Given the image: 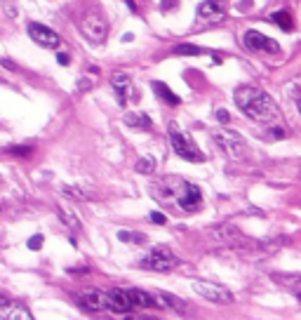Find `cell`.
Returning a JSON list of instances; mask_svg holds the SVG:
<instances>
[{
	"mask_svg": "<svg viewBox=\"0 0 301 320\" xmlns=\"http://www.w3.org/2000/svg\"><path fill=\"white\" fill-rule=\"evenodd\" d=\"M235 104L250 120H257L261 125H280L283 120L273 99L257 85H240L235 90Z\"/></svg>",
	"mask_w": 301,
	"mask_h": 320,
	"instance_id": "1",
	"label": "cell"
},
{
	"mask_svg": "<svg viewBox=\"0 0 301 320\" xmlns=\"http://www.w3.org/2000/svg\"><path fill=\"white\" fill-rule=\"evenodd\" d=\"M170 144H172L174 153L179 155V158L188 160V163H203L205 155L200 153V148L196 146V144L190 142V137L186 135L184 129H179V125H170Z\"/></svg>",
	"mask_w": 301,
	"mask_h": 320,
	"instance_id": "2",
	"label": "cell"
},
{
	"mask_svg": "<svg viewBox=\"0 0 301 320\" xmlns=\"http://www.w3.org/2000/svg\"><path fill=\"white\" fill-rule=\"evenodd\" d=\"M139 266L146 269V271L170 273L172 269H177V266H179V257L170 252L167 247H153L151 252H146V257H142Z\"/></svg>",
	"mask_w": 301,
	"mask_h": 320,
	"instance_id": "3",
	"label": "cell"
},
{
	"mask_svg": "<svg viewBox=\"0 0 301 320\" xmlns=\"http://www.w3.org/2000/svg\"><path fill=\"white\" fill-rule=\"evenodd\" d=\"M80 31H83V36L90 43L101 45L106 40V36H108V26H106V19L99 12H87L83 17V21H80Z\"/></svg>",
	"mask_w": 301,
	"mask_h": 320,
	"instance_id": "4",
	"label": "cell"
},
{
	"mask_svg": "<svg viewBox=\"0 0 301 320\" xmlns=\"http://www.w3.org/2000/svg\"><path fill=\"white\" fill-rule=\"evenodd\" d=\"M214 144L222 148L226 158L231 160H242L245 155V142H242V137L238 132H228V129H219L214 132Z\"/></svg>",
	"mask_w": 301,
	"mask_h": 320,
	"instance_id": "5",
	"label": "cell"
},
{
	"mask_svg": "<svg viewBox=\"0 0 301 320\" xmlns=\"http://www.w3.org/2000/svg\"><path fill=\"white\" fill-rule=\"evenodd\" d=\"M193 289H196L200 297H205L207 302H214V304H231V302H233L231 289L222 287V285L205 283V280H196V283H193Z\"/></svg>",
	"mask_w": 301,
	"mask_h": 320,
	"instance_id": "6",
	"label": "cell"
},
{
	"mask_svg": "<svg viewBox=\"0 0 301 320\" xmlns=\"http://www.w3.org/2000/svg\"><path fill=\"white\" fill-rule=\"evenodd\" d=\"M29 36H31V40L36 45H40V47L57 49L59 45H62V38L57 36L52 29H47V26H43V24H38V21H31V24H29Z\"/></svg>",
	"mask_w": 301,
	"mask_h": 320,
	"instance_id": "7",
	"label": "cell"
},
{
	"mask_svg": "<svg viewBox=\"0 0 301 320\" xmlns=\"http://www.w3.org/2000/svg\"><path fill=\"white\" fill-rule=\"evenodd\" d=\"M212 238L216 240V243H222V245H231V247H247L250 243H247L245 238H242V233H240L235 226H231V224H219V226H214L212 231Z\"/></svg>",
	"mask_w": 301,
	"mask_h": 320,
	"instance_id": "8",
	"label": "cell"
},
{
	"mask_svg": "<svg viewBox=\"0 0 301 320\" xmlns=\"http://www.w3.org/2000/svg\"><path fill=\"white\" fill-rule=\"evenodd\" d=\"M245 47L252 49V52H266V55H278L280 52V45L273 38H266L264 33H259V31L245 33Z\"/></svg>",
	"mask_w": 301,
	"mask_h": 320,
	"instance_id": "9",
	"label": "cell"
},
{
	"mask_svg": "<svg viewBox=\"0 0 301 320\" xmlns=\"http://www.w3.org/2000/svg\"><path fill=\"white\" fill-rule=\"evenodd\" d=\"M186 184H188V181H184V179H179V177H165V179H160V184L155 186V193H158L155 198L177 200V198L181 196V191L186 189Z\"/></svg>",
	"mask_w": 301,
	"mask_h": 320,
	"instance_id": "10",
	"label": "cell"
},
{
	"mask_svg": "<svg viewBox=\"0 0 301 320\" xmlns=\"http://www.w3.org/2000/svg\"><path fill=\"white\" fill-rule=\"evenodd\" d=\"M0 318L3 320H31V311L24 308L21 304L7 299V297H0Z\"/></svg>",
	"mask_w": 301,
	"mask_h": 320,
	"instance_id": "11",
	"label": "cell"
},
{
	"mask_svg": "<svg viewBox=\"0 0 301 320\" xmlns=\"http://www.w3.org/2000/svg\"><path fill=\"white\" fill-rule=\"evenodd\" d=\"M198 17L203 19V21H222L226 17V10H224V0H205L200 3L198 7Z\"/></svg>",
	"mask_w": 301,
	"mask_h": 320,
	"instance_id": "12",
	"label": "cell"
},
{
	"mask_svg": "<svg viewBox=\"0 0 301 320\" xmlns=\"http://www.w3.org/2000/svg\"><path fill=\"white\" fill-rule=\"evenodd\" d=\"M174 203H177L181 209H186V212H193V209H198L203 205V193H200L198 186L186 184V189L181 191V196H179Z\"/></svg>",
	"mask_w": 301,
	"mask_h": 320,
	"instance_id": "13",
	"label": "cell"
},
{
	"mask_svg": "<svg viewBox=\"0 0 301 320\" xmlns=\"http://www.w3.org/2000/svg\"><path fill=\"white\" fill-rule=\"evenodd\" d=\"M111 85H113V90H116L118 104L125 106L127 104V97L132 94V80H129V75L127 73H113Z\"/></svg>",
	"mask_w": 301,
	"mask_h": 320,
	"instance_id": "14",
	"label": "cell"
},
{
	"mask_svg": "<svg viewBox=\"0 0 301 320\" xmlns=\"http://www.w3.org/2000/svg\"><path fill=\"white\" fill-rule=\"evenodd\" d=\"M153 299H155V308H172V311H179L184 313L186 302L179 299L174 295H167V292H153Z\"/></svg>",
	"mask_w": 301,
	"mask_h": 320,
	"instance_id": "15",
	"label": "cell"
},
{
	"mask_svg": "<svg viewBox=\"0 0 301 320\" xmlns=\"http://www.w3.org/2000/svg\"><path fill=\"white\" fill-rule=\"evenodd\" d=\"M80 304L87 306L90 311H106V292H101V289L85 292V295L80 297Z\"/></svg>",
	"mask_w": 301,
	"mask_h": 320,
	"instance_id": "16",
	"label": "cell"
},
{
	"mask_svg": "<svg viewBox=\"0 0 301 320\" xmlns=\"http://www.w3.org/2000/svg\"><path fill=\"white\" fill-rule=\"evenodd\" d=\"M57 215H59V219H62V224H66V228H71L73 233H80L83 231V224H80V219L71 212V209H66L64 205H57Z\"/></svg>",
	"mask_w": 301,
	"mask_h": 320,
	"instance_id": "17",
	"label": "cell"
},
{
	"mask_svg": "<svg viewBox=\"0 0 301 320\" xmlns=\"http://www.w3.org/2000/svg\"><path fill=\"white\" fill-rule=\"evenodd\" d=\"M153 92L158 94V97L162 99L167 106H179V104H181V99H179L177 94H174L172 90L165 85V83H160V80H155V83H153Z\"/></svg>",
	"mask_w": 301,
	"mask_h": 320,
	"instance_id": "18",
	"label": "cell"
},
{
	"mask_svg": "<svg viewBox=\"0 0 301 320\" xmlns=\"http://www.w3.org/2000/svg\"><path fill=\"white\" fill-rule=\"evenodd\" d=\"M123 123L127 125V127H139V129H151L153 127V123H151V118H148L146 113H125Z\"/></svg>",
	"mask_w": 301,
	"mask_h": 320,
	"instance_id": "19",
	"label": "cell"
},
{
	"mask_svg": "<svg viewBox=\"0 0 301 320\" xmlns=\"http://www.w3.org/2000/svg\"><path fill=\"white\" fill-rule=\"evenodd\" d=\"M172 52H174V55H181V57H200V55H205L203 47H198V45H190V43L177 45Z\"/></svg>",
	"mask_w": 301,
	"mask_h": 320,
	"instance_id": "20",
	"label": "cell"
},
{
	"mask_svg": "<svg viewBox=\"0 0 301 320\" xmlns=\"http://www.w3.org/2000/svg\"><path fill=\"white\" fill-rule=\"evenodd\" d=\"M134 170L139 174H153L155 158H153V155H144V158H139V160H136V165H134Z\"/></svg>",
	"mask_w": 301,
	"mask_h": 320,
	"instance_id": "21",
	"label": "cell"
},
{
	"mask_svg": "<svg viewBox=\"0 0 301 320\" xmlns=\"http://www.w3.org/2000/svg\"><path fill=\"white\" fill-rule=\"evenodd\" d=\"M270 21L280 24V29H283V31H292V29H294V24H292V17H289L285 10H280V12L273 14V17H270Z\"/></svg>",
	"mask_w": 301,
	"mask_h": 320,
	"instance_id": "22",
	"label": "cell"
},
{
	"mask_svg": "<svg viewBox=\"0 0 301 320\" xmlns=\"http://www.w3.org/2000/svg\"><path fill=\"white\" fill-rule=\"evenodd\" d=\"M62 193L68 200H85V198H90V196H85V191L78 189V186H62Z\"/></svg>",
	"mask_w": 301,
	"mask_h": 320,
	"instance_id": "23",
	"label": "cell"
},
{
	"mask_svg": "<svg viewBox=\"0 0 301 320\" xmlns=\"http://www.w3.org/2000/svg\"><path fill=\"white\" fill-rule=\"evenodd\" d=\"M280 280H283V283H287L289 292H292V295H294V297H299V299H301V276L287 278V280H285V278H280Z\"/></svg>",
	"mask_w": 301,
	"mask_h": 320,
	"instance_id": "24",
	"label": "cell"
},
{
	"mask_svg": "<svg viewBox=\"0 0 301 320\" xmlns=\"http://www.w3.org/2000/svg\"><path fill=\"white\" fill-rule=\"evenodd\" d=\"M118 238L125 240V243H144V240H146V235L134 233V231H118Z\"/></svg>",
	"mask_w": 301,
	"mask_h": 320,
	"instance_id": "25",
	"label": "cell"
},
{
	"mask_svg": "<svg viewBox=\"0 0 301 320\" xmlns=\"http://www.w3.org/2000/svg\"><path fill=\"white\" fill-rule=\"evenodd\" d=\"M216 120H219L222 125H228L231 123V113H228L226 109H216Z\"/></svg>",
	"mask_w": 301,
	"mask_h": 320,
	"instance_id": "26",
	"label": "cell"
},
{
	"mask_svg": "<svg viewBox=\"0 0 301 320\" xmlns=\"http://www.w3.org/2000/svg\"><path fill=\"white\" fill-rule=\"evenodd\" d=\"M43 247V235L38 233V235H33L31 240H29V250H40Z\"/></svg>",
	"mask_w": 301,
	"mask_h": 320,
	"instance_id": "27",
	"label": "cell"
},
{
	"mask_svg": "<svg viewBox=\"0 0 301 320\" xmlns=\"http://www.w3.org/2000/svg\"><path fill=\"white\" fill-rule=\"evenodd\" d=\"M10 153L12 155H29L31 153V146H14V148H10Z\"/></svg>",
	"mask_w": 301,
	"mask_h": 320,
	"instance_id": "28",
	"label": "cell"
},
{
	"mask_svg": "<svg viewBox=\"0 0 301 320\" xmlns=\"http://www.w3.org/2000/svg\"><path fill=\"white\" fill-rule=\"evenodd\" d=\"M153 224H165L167 222V217L162 215V212H151V217H148Z\"/></svg>",
	"mask_w": 301,
	"mask_h": 320,
	"instance_id": "29",
	"label": "cell"
},
{
	"mask_svg": "<svg viewBox=\"0 0 301 320\" xmlns=\"http://www.w3.org/2000/svg\"><path fill=\"white\" fill-rule=\"evenodd\" d=\"M92 85H94V83L90 78H80L78 80V90H80V92H83V90H92Z\"/></svg>",
	"mask_w": 301,
	"mask_h": 320,
	"instance_id": "30",
	"label": "cell"
},
{
	"mask_svg": "<svg viewBox=\"0 0 301 320\" xmlns=\"http://www.w3.org/2000/svg\"><path fill=\"white\" fill-rule=\"evenodd\" d=\"M57 62H59V64H64V66H66V64H68V55H64V52H59V55H57Z\"/></svg>",
	"mask_w": 301,
	"mask_h": 320,
	"instance_id": "31",
	"label": "cell"
},
{
	"mask_svg": "<svg viewBox=\"0 0 301 320\" xmlns=\"http://www.w3.org/2000/svg\"><path fill=\"white\" fill-rule=\"evenodd\" d=\"M0 64H3L5 68H10V71H14V68H17V66H14V62H10V59H3Z\"/></svg>",
	"mask_w": 301,
	"mask_h": 320,
	"instance_id": "32",
	"label": "cell"
},
{
	"mask_svg": "<svg viewBox=\"0 0 301 320\" xmlns=\"http://www.w3.org/2000/svg\"><path fill=\"white\" fill-rule=\"evenodd\" d=\"M174 0H162V10H172Z\"/></svg>",
	"mask_w": 301,
	"mask_h": 320,
	"instance_id": "33",
	"label": "cell"
},
{
	"mask_svg": "<svg viewBox=\"0 0 301 320\" xmlns=\"http://www.w3.org/2000/svg\"><path fill=\"white\" fill-rule=\"evenodd\" d=\"M125 5H127L132 12H136V3H134V0H125Z\"/></svg>",
	"mask_w": 301,
	"mask_h": 320,
	"instance_id": "34",
	"label": "cell"
},
{
	"mask_svg": "<svg viewBox=\"0 0 301 320\" xmlns=\"http://www.w3.org/2000/svg\"><path fill=\"white\" fill-rule=\"evenodd\" d=\"M123 40H125V43H132V40H134V36H132V33H125Z\"/></svg>",
	"mask_w": 301,
	"mask_h": 320,
	"instance_id": "35",
	"label": "cell"
},
{
	"mask_svg": "<svg viewBox=\"0 0 301 320\" xmlns=\"http://www.w3.org/2000/svg\"><path fill=\"white\" fill-rule=\"evenodd\" d=\"M296 109H299V113H301V97L296 99Z\"/></svg>",
	"mask_w": 301,
	"mask_h": 320,
	"instance_id": "36",
	"label": "cell"
}]
</instances>
